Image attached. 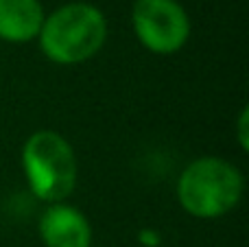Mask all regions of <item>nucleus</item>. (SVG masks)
Instances as JSON below:
<instances>
[{"label": "nucleus", "mask_w": 249, "mask_h": 247, "mask_svg": "<svg viewBox=\"0 0 249 247\" xmlns=\"http://www.w3.org/2000/svg\"><path fill=\"white\" fill-rule=\"evenodd\" d=\"M238 140H241V147L247 149V109L241 112V118H238Z\"/></svg>", "instance_id": "nucleus-7"}, {"label": "nucleus", "mask_w": 249, "mask_h": 247, "mask_svg": "<svg viewBox=\"0 0 249 247\" xmlns=\"http://www.w3.org/2000/svg\"><path fill=\"white\" fill-rule=\"evenodd\" d=\"M39 236L46 247H90L92 228L74 206L51 204L39 219Z\"/></svg>", "instance_id": "nucleus-5"}, {"label": "nucleus", "mask_w": 249, "mask_h": 247, "mask_svg": "<svg viewBox=\"0 0 249 247\" xmlns=\"http://www.w3.org/2000/svg\"><path fill=\"white\" fill-rule=\"evenodd\" d=\"M107 20L88 2H70L44 18L39 46L55 64H81L103 48Z\"/></svg>", "instance_id": "nucleus-1"}, {"label": "nucleus", "mask_w": 249, "mask_h": 247, "mask_svg": "<svg viewBox=\"0 0 249 247\" xmlns=\"http://www.w3.org/2000/svg\"><path fill=\"white\" fill-rule=\"evenodd\" d=\"M243 175L223 158H197L184 169L177 182V199L188 214L216 219L236 208L243 197Z\"/></svg>", "instance_id": "nucleus-2"}, {"label": "nucleus", "mask_w": 249, "mask_h": 247, "mask_svg": "<svg viewBox=\"0 0 249 247\" xmlns=\"http://www.w3.org/2000/svg\"><path fill=\"white\" fill-rule=\"evenodd\" d=\"M131 20L140 44L158 55L177 53L190 35V20L175 0H136Z\"/></svg>", "instance_id": "nucleus-4"}, {"label": "nucleus", "mask_w": 249, "mask_h": 247, "mask_svg": "<svg viewBox=\"0 0 249 247\" xmlns=\"http://www.w3.org/2000/svg\"><path fill=\"white\" fill-rule=\"evenodd\" d=\"M22 169L33 195L61 204L77 184V158L70 142L57 131H35L22 147Z\"/></svg>", "instance_id": "nucleus-3"}, {"label": "nucleus", "mask_w": 249, "mask_h": 247, "mask_svg": "<svg viewBox=\"0 0 249 247\" xmlns=\"http://www.w3.org/2000/svg\"><path fill=\"white\" fill-rule=\"evenodd\" d=\"M44 18L39 0H0V39L31 42L42 31Z\"/></svg>", "instance_id": "nucleus-6"}]
</instances>
